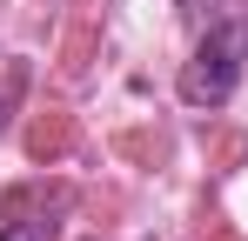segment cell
Wrapping results in <instances>:
<instances>
[{"instance_id": "obj_1", "label": "cell", "mask_w": 248, "mask_h": 241, "mask_svg": "<svg viewBox=\"0 0 248 241\" xmlns=\"http://www.w3.org/2000/svg\"><path fill=\"white\" fill-rule=\"evenodd\" d=\"M248 67V7L242 14H215L208 34L195 40V60L181 67V101L188 107H221Z\"/></svg>"}, {"instance_id": "obj_2", "label": "cell", "mask_w": 248, "mask_h": 241, "mask_svg": "<svg viewBox=\"0 0 248 241\" xmlns=\"http://www.w3.org/2000/svg\"><path fill=\"white\" fill-rule=\"evenodd\" d=\"M61 214H67V195L20 188L0 208V241H61Z\"/></svg>"}]
</instances>
